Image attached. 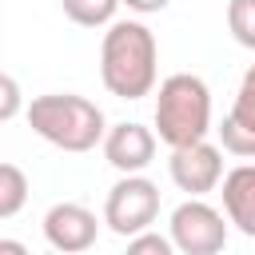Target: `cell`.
Here are the masks:
<instances>
[{
  "label": "cell",
  "instance_id": "cell-1",
  "mask_svg": "<svg viewBox=\"0 0 255 255\" xmlns=\"http://www.w3.org/2000/svg\"><path fill=\"white\" fill-rule=\"evenodd\" d=\"M155 64L159 48L147 24L139 20L108 24L100 44V80L116 100H143L155 88Z\"/></svg>",
  "mask_w": 255,
  "mask_h": 255
},
{
  "label": "cell",
  "instance_id": "cell-2",
  "mask_svg": "<svg viewBox=\"0 0 255 255\" xmlns=\"http://www.w3.org/2000/svg\"><path fill=\"white\" fill-rule=\"evenodd\" d=\"M28 124L40 139H48L60 151H76V155L92 151L108 135V120H104L100 104H92L88 96H76V92L36 96L28 104Z\"/></svg>",
  "mask_w": 255,
  "mask_h": 255
},
{
  "label": "cell",
  "instance_id": "cell-3",
  "mask_svg": "<svg viewBox=\"0 0 255 255\" xmlns=\"http://www.w3.org/2000/svg\"><path fill=\"white\" fill-rule=\"evenodd\" d=\"M211 131V92L199 76L175 72L159 84L155 96V135L167 147H187Z\"/></svg>",
  "mask_w": 255,
  "mask_h": 255
},
{
  "label": "cell",
  "instance_id": "cell-4",
  "mask_svg": "<svg viewBox=\"0 0 255 255\" xmlns=\"http://www.w3.org/2000/svg\"><path fill=\"white\" fill-rule=\"evenodd\" d=\"M155 215H159V187L147 175H124L104 199V223L124 239L151 231Z\"/></svg>",
  "mask_w": 255,
  "mask_h": 255
},
{
  "label": "cell",
  "instance_id": "cell-5",
  "mask_svg": "<svg viewBox=\"0 0 255 255\" xmlns=\"http://www.w3.org/2000/svg\"><path fill=\"white\" fill-rule=\"evenodd\" d=\"M227 223L223 211H215L211 203L203 199H187L171 211V223H167V235L175 243L179 255H223L227 247Z\"/></svg>",
  "mask_w": 255,
  "mask_h": 255
},
{
  "label": "cell",
  "instance_id": "cell-6",
  "mask_svg": "<svg viewBox=\"0 0 255 255\" xmlns=\"http://www.w3.org/2000/svg\"><path fill=\"white\" fill-rule=\"evenodd\" d=\"M167 171H171V183L179 191L203 199L207 191H215L223 183V151L215 143H207V139L187 143V147H171Z\"/></svg>",
  "mask_w": 255,
  "mask_h": 255
},
{
  "label": "cell",
  "instance_id": "cell-7",
  "mask_svg": "<svg viewBox=\"0 0 255 255\" xmlns=\"http://www.w3.org/2000/svg\"><path fill=\"white\" fill-rule=\"evenodd\" d=\"M96 235H100V219L84 203H68L64 199V203H52L48 215H44V239L60 255H84V251H92Z\"/></svg>",
  "mask_w": 255,
  "mask_h": 255
},
{
  "label": "cell",
  "instance_id": "cell-8",
  "mask_svg": "<svg viewBox=\"0 0 255 255\" xmlns=\"http://www.w3.org/2000/svg\"><path fill=\"white\" fill-rule=\"evenodd\" d=\"M155 131L143 124H112L104 135V159L120 171V175H139L151 159H155Z\"/></svg>",
  "mask_w": 255,
  "mask_h": 255
},
{
  "label": "cell",
  "instance_id": "cell-9",
  "mask_svg": "<svg viewBox=\"0 0 255 255\" xmlns=\"http://www.w3.org/2000/svg\"><path fill=\"white\" fill-rule=\"evenodd\" d=\"M223 211L247 239H255V163H239L223 175Z\"/></svg>",
  "mask_w": 255,
  "mask_h": 255
},
{
  "label": "cell",
  "instance_id": "cell-10",
  "mask_svg": "<svg viewBox=\"0 0 255 255\" xmlns=\"http://www.w3.org/2000/svg\"><path fill=\"white\" fill-rule=\"evenodd\" d=\"M124 0H60L64 16L80 28H104V24H116V8Z\"/></svg>",
  "mask_w": 255,
  "mask_h": 255
},
{
  "label": "cell",
  "instance_id": "cell-11",
  "mask_svg": "<svg viewBox=\"0 0 255 255\" xmlns=\"http://www.w3.org/2000/svg\"><path fill=\"white\" fill-rule=\"evenodd\" d=\"M28 199V175L16 163H0V219H12Z\"/></svg>",
  "mask_w": 255,
  "mask_h": 255
},
{
  "label": "cell",
  "instance_id": "cell-12",
  "mask_svg": "<svg viewBox=\"0 0 255 255\" xmlns=\"http://www.w3.org/2000/svg\"><path fill=\"white\" fill-rule=\"evenodd\" d=\"M227 28H231L235 44L255 52V0H231L227 4Z\"/></svg>",
  "mask_w": 255,
  "mask_h": 255
},
{
  "label": "cell",
  "instance_id": "cell-13",
  "mask_svg": "<svg viewBox=\"0 0 255 255\" xmlns=\"http://www.w3.org/2000/svg\"><path fill=\"white\" fill-rule=\"evenodd\" d=\"M223 120H231V124H239V128H251V131H255V64L243 72L239 96H235V104H231V112H227Z\"/></svg>",
  "mask_w": 255,
  "mask_h": 255
},
{
  "label": "cell",
  "instance_id": "cell-14",
  "mask_svg": "<svg viewBox=\"0 0 255 255\" xmlns=\"http://www.w3.org/2000/svg\"><path fill=\"white\" fill-rule=\"evenodd\" d=\"M124 255H175V243L171 235H159V231H139L128 239V251Z\"/></svg>",
  "mask_w": 255,
  "mask_h": 255
},
{
  "label": "cell",
  "instance_id": "cell-15",
  "mask_svg": "<svg viewBox=\"0 0 255 255\" xmlns=\"http://www.w3.org/2000/svg\"><path fill=\"white\" fill-rule=\"evenodd\" d=\"M0 92H4V100H0V120H12L16 112H20V88H16V76H0Z\"/></svg>",
  "mask_w": 255,
  "mask_h": 255
},
{
  "label": "cell",
  "instance_id": "cell-16",
  "mask_svg": "<svg viewBox=\"0 0 255 255\" xmlns=\"http://www.w3.org/2000/svg\"><path fill=\"white\" fill-rule=\"evenodd\" d=\"M131 12H139V16H151V12H163L171 0H124Z\"/></svg>",
  "mask_w": 255,
  "mask_h": 255
},
{
  "label": "cell",
  "instance_id": "cell-17",
  "mask_svg": "<svg viewBox=\"0 0 255 255\" xmlns=\"http://www.w3.org/2000/svg\"><path fill=\"white\" fill-rule=\"evenodd\" d=\"M0 255H28V247L20 239H0Z\"/></svg>",
  "mask_w": 255,
  "mask_h": 255
},
{
  "label": "cell",
  "instance_id": "cell-18",
  "mask_svg": "<svg viewBox=\"0 0 255 255\" xmlns=\"http://www.w3.org/2000/svg\"><path fill=\"white\" fill-rule=\"evenodd\" d=\"M84 255H88V251H84Z\"/></svg>",
  "mask_w": 255,
  "mask_h": 255
}]
</instances>
